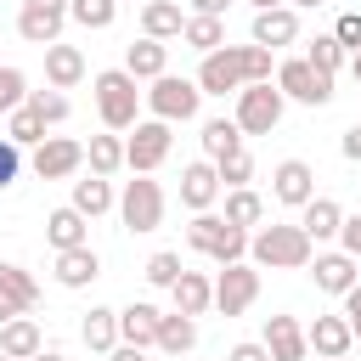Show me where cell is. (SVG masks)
I'll return each mask as SVG.
<instances>
[{
	"mask_svg": "<svg viewBox=\"0 0 361 361\" xmlns=\"http://www.w3.org/2000/svg\"><path fill=\"white\" fill-rule=\"evenodd\" d=\"M316 254V243L305 237V226H259L248 231V259L265 271H305Z\"/></svg>",
	"mask_w": 361,
	"mask_h": 361,
	"instance_id": "1",
	"label": "cell"
},
{
	"mask_svg": "<svg viewBox=\"0 0 361 361\" xmlns=\"http://www.w3.org/2000/svg\"><path fill=\"white\" fill-rule=\"evenodd\" d=\"M90 85H96V113H102L107 130H130V124L141 118V79H135V73L107 68V73H96Z\"/></svg>",
	"mask_w": 361,
	"mask_h": 361,
	"instance_id": "2",
	"label": "cell"
},
{
	"mask_svg": "<svg viewBox=\"0 0 361 361\" xmlns=\"http://www.w3.org/2000/svg\"><path fill=\"white\" fill-rule=\"evenodd\" d=\"M186 243H192L197 254H209L214 265L248 259V231H243V226H231L226 214H209V209H197V214H192V226H186Z\"/></svg>",
	"mask_w": 361,
	"mask_h": 361,
	"instance_id": "3",
	"label": "cell"
},
{
	"mask_svg": "<svg viewBox=\"0 0 361 361\" xmlns=\"http://www.w3.org/2000/svg\"><path fill=\"white\" fill-rule=\"evenodd\" d=\"M141 102L152 107V118H164V124H186V118H197V102H203V90H197V79L158 73V79H152V90H147Z\"/></svg>",
	"mask_w": 361,
	"mask_h": 361,
	"instance_id": "4",
	"label": "cell"
},
{
	"mask_svg": "<svg viewBox=\"0 0 361 361\" xmlns=\"http://www.w3.org/2000/svg\"><path fill=\"white\" fill-rule=\"evenodd\" d=\"M282 102H288V96H282L271 79H265V85H243V90H237V113H231V118H237V130H243V135H271V130L282 124Z\"/></svg>",
	"mask_w": 361,
	"mask_h": 361,
	"instance_id": "5",
	"label": "cell"
},
{
	"mask_svg": "<svg viewBox=\"0 0 361 361\" xmlns=\"http://www.w3.org/2000/svg\"><path fill=\"white\" fill-rule=\"evenodd\" d=\"M276 90L293 96V102H305V107H327L333 102V73L310 68L305 56H288V62H276Z\"/></svg>",
	"mask_w": 361,
	"mask_h": 361,
	"instance_id": "6",
	"label": "cell"
},
{
	"mask_svg": "<svg viewBox=\"0 0 361 361\" xmlns=\"http://www.w3.org/2000/svg\"><path fill=\"white\" fill-rule=\"evenodd\" d=\"M130 130H135V135H124V169L152 175V169L169 158V124H164V118H135Z\"/></svg>",
	"mask_w": 361,
	"mask_h": 361,
	"instance_id": "7",
	"label": "cell"
},
{
	"mask_svg": "<svg viewBox=\"0 0 361 361\" xmlns=\"http://www.w3.org/2000/svg\"><path fill=\"white\" fill-rule=\"evenodd\" d=\"M254 299H259V265H254V259H231V265L214 276V310H220V316H243Z\"/></svg>",
	"mask_w": 361,
	"mask_h": 361,
	"instance_id": "8",
	"label": "cell"
},
{
	"mask_svg": "<svg viewBox=\"0 0 361 361\" xmlns=\"http://www.w3.org/2000/svg\"><path fill=\"white\" fill-rule=\"evenodd\" d=\"M118 220H124L130 231H158V226H164V186L147 180V175H135V180L124 186V197H118Z\"/></svg>",
	"mask_w": 361,
	"mask_h": 361,
	"instance_id": "9",
	"label": "cell"
},
{
	"mask_svg": "<svg viewBox=\"0 0 361 361\" xmlns=\"http://www.w3.org/2000/svg\"><path fill=\"white\" fill-rule=\"evenodd\" d=\"M79 164H85V141H73V135H45L34 147V175L39 180H68Z\"/></svg>",
	"mask_w": 361,
	"mask_h": 361,
	"instance_id": "10",
	"label": "cell"
},
{
	"mask_svg": "<svg viewBox=\"0 0 361 361\" xmlns=\"http://www.w3.org/2000/svg\"><path fill=\"white\" fill-rule=\"evenodd\" d=\"M197 90H203V96H226V90H243V62H237V45H214V51H203V68H197Z\"/></svg>",
	"mask_w": 361,
	"mask_h": 361,
	"instance_id": "11",
	"label": "cell"
},
{
	"mask_svg": "<svg viewBox=\"0 0 361 361\" xmlns=\"http://www.w3.org/2000/svg\"><path fill=\"white\" fill-rule=\"evenodd\" d=\"M271 197L288 203V209H305V203L316 197V169H310L305 158H282V164L271 169Z\"/></svg>",
	"mask_w": 361,
	"mask_h": 361,
	"instance_id": "12",
	"label": "cell"
},
{
	"mask_svg": "<svg viewBox=\"0 0 361 361\" xmlns=\"http://www.w3.org/2000/svg\"><path fill=\"white\" fill-rule=\"evenodd\" d=\"M62 23H68V6H39V0H23V11H17V34L28 39V45H56L62 39Z\"/></svg>",
	"mask_w": 361,
	"mask_h": 361,
	"instance_id": "13",
	"label": "cell"
},
{
	"mask_svg": "<svg viewBox=\"0 0 361 361\" xmlns=\"http://www.w3.org/2000/svg\"><path fill=\"white\" fill-rule=\"evenodd\" d=\"M310 276H316L322 293H350V288L361 282V259L344 254V248H333V254H310Z\"/></svg>",
	"mask_w": 361,
	"mask_h": 361,
	"instance_id": "14",
	"label": "cell"
},
{
	"mask_svg": "<svg viewBox=\"0 0 361 361\" xmlns=\"http://www.w3.org/2000/svg\"><path fill=\"white\" fill-rule=\"evenodd\" d=\"M39 305V282L23 271V265H0V327L11 316H28Z\"/></svg>",
	"mask_w": 361,
	"mask_h": 361,
	"instance_id": "15",
	"label": "cell"
},
{
	"mask_svg": "<svg viewBox=\"0 0 361 361\" xmlns=\"http://www.w3.org/2000/svg\"><path fill=\"white\" fill-rule=\"evenodd\" d=\"M299 39V11L293 6H271V11H254V45L265 51H282Z\"/></svg>",
	"mask_w": 361,
	"mask_h": 361,
	"instance_id": "16",
	"label": "cell"
},
{
	"mask_svg": "<svg viewBox=\"0 0 361 361\" xmlns=\"http://www.w3.org/2000/svg\"><path fill=\"white\" fill-rule=\"evenodd\" d=\"M259 344L271 350V361H305V355H310L305 327H299L293 316H265V338H259Z\"/></svg>",
	"mask_w": 361,
	"mask_h": 361,
	"instance_id": "17",
	"label": "cell"
},
{
	"mask_svg": "<svg viewBox=\"0 0 361 361\" xmlns=\"http://www.w3.org/2000/svg\"><path fill=\"white\" fill-rule=\"evenodd\" d=\"M51 276H56L62 288H90V282L102 276V259H96V248H90V243H79V248H62V254H56Z\"/></svg>",
	"mask_w": 361,
	"mask_h": 361,
	"instance_id": "18",
	"label": "cell"
},
{
	"mask_svg": "<svg viewBox=\"0 0 361 361\" xmlns=\"http://www.w3.org/2000/svg\"><path fill=\"white\" fill-rule=\"evenodd\" d=\"M220 197V175H214V158H203V164H186L180 169V203L197 214V209H209Z\"/></svg>",
	"mask_w": 361,
	"mask_h": 361,
	"instance_id": "19",
	"label": "cell"
},
{
	"mask_svg": "<svg viewBox=\"0 0 361 361\" xmlns=\"http://www.w3.org/2000/svg\"><path fill=\"white\" fill-rule=\"evenodd\" d=\"M158 305H147V299H135V305H124L118 310V344H141V350H152V338H158Z\"/></svg>",
	"mask_w": 361,
	"mask_h": 361,
	"instance_id": "20",
	"label": "cell"
},
{
	"mask_svg": "<svg viewBox=\"0 0 361 361\" xmlns=\"http://www.w3.org/2000/svg\"><path fill=\"white\" fill-rule=\"evenodd\" d=\"M305 344L327 361V355H350V344H355V333H350V322L344 316H316L310 327H305Z\"/></svg>",
	"mask_w": 361,
	"mask_h": 361,
	"instance_id": "21",
	"label": "cell"
},
{
	"mask_svg": "<svg viewBox=\"0 0 361 361\" xmlns=\"http://www.w3.org/2000/svg\"><path fill=\"white\" fill-rule=\"evenodd\" d=\"M45 79H51V90H73L79 79H85V51L79 45H45Z\"/></svg>",
	"mask_w": 361,
	"mask_h": 361,
	"instance_id": "22",
	"label": "cell"
},
{
	"mask_svg": "<svg viewBox=\"0 0 361 361\" xmlns=\"http://www.w3.org/2000/svg\"><path fill=\"white\" fill-rule=\"evenodd\" d=\"M169 299H175L180 316H203V310L214 305V282H209L203 271H180V276L169 282Z\"/></svg>",
	"mask_w": 361,
	"mask_h": 361,
	"instance_id": "23",
	"label": "cell"
},
{
	"mask_svg": "<svg viewBox=\"0 0 361 361\" xmlns=\"http://www.w3.org/2000/svg\"><path fill=\"white\" fill-rule=\"evenodd\" d=\"M180 28H186V11L175 0H147L141 6V34L147 39H180Z\"/></svg>",
	"mask_w": 361,
	"mask_h": 361,
	"instance_id": "24",
	"label": "cell"
},
{
	"mask_svg": "<svg viewBox=\"0 0 361 361\" xmlns=\"http://www.w3.org/2000/svg\"><path fill=\"white\" fill-rule=\"evenodd\" d=\"M124 73H135V79H158V73H169V45L141 34V39L124 51Z\"/></svg>",
	"mask_w": 361,
	"mask_h": 361,
	"instance_id": "25",
	"label": "cell"
},
{
	"mask_svg": "<svg viewBox=\"0 0 361 361\" xmlns=\"http://www.w3.org/2000/svg\"><path fill=\"white\" fill-rule=\"evenodd\" d=\"M45 243L62 254V248H79V243H90V220L68 203V209H56L51 220H45Z\"/></svg>",
	"mask_w": 361,
	"mask_h": 361,
	"instance_id": "26",
	"label": "cell"
},
{
	"mask_svg": "<svg viewBox=\"0 0 361 361\" xmlns=\"http://www.w3.org/2000/svg\"><path fill=\"white\" fill-rule=\"evenodd\" d=\"M164 355H186L197 344V316H180V310H164L158 316V338H152Z\"/></svg>",
	"mask_w": 361,
	"mask_h": 361,
	"instance_id": "27",
	"label": "cell"
},
{
	"mask_svg": "<svg viewBox=\"0 0 361 361\" xmlns=\"http://www.w3.org/2000/svg\"><path fill=\"white\" fill-rule=\"evenodd\" d=\"M338 220H344V209H338L333 197H310V203H305V214H299V226H305V237H310V243L338 237Z\"/></svg>",
	"mask_w": 361,
	"mask_h": 361,
	"instance_id": "28",
	"label": "cell"
},
{
	"mask_svg": "<svg viewBox=\"0 0 361 361\" xmlns=\"http://www.w3.org/2000/svg\"><path fill=\"white\" fill-rule=\"evenodd\" d=\"M34 350H45V338H39V327H34L28 316H11V322L0 327V355H11V361H28Z\"/></svg>",
	"mask_w": 361,
	"mask_h": 361,
	"instance_id": "29",
	"label": "cell"
},
{
	"mask_svg": "<svg viewBox=\"0 0 361 361\" xmlns=\"http://www.w3.org/2000/svg\"><path fill=\"white\" fill-rule=\"evenodd\" d=\"M85 164H90V175H118V169H124V135H118V130H107V135H90V147H85Z\"/></svg>",
	"mask_w": 361,
	"mask_h": 361,
	"instance_id": "30",
	"label": "cell"
},
{
	"mask_svg": "<svg viewBox=\"0 0 361 361\" xmlns=\"http://www.w3.org/2000/svg\"><path fill=\"white\" fill-rule=\"evenodd\" d=\"M73 209H79L85 220H96V214H107V209H113V180H107V175H90V180H73Z\"/></svg>",
	"mask_w": 361,
	"mask_h": 361,
	"instance_id": "31",
	"label": "cell"
},
{
	"mask_svg": "<svg viewBox=\"0 0 361 361\" xmlns=\"http://www.w3.org/2000/svg\"><path fill=\"white\" fill-rule=\"evenodd\" d=\"M226 220L243 226V231H254V226L265 220V197L248 192V186H231V192H226Z\"/></svg>",
	"mask_w": 361,
	"mask_h": 361,
	"instance_id": "32",
	"label": "cell"
},
{
	"mask_svg": "<svg viewBox=\"0 0 361 361\" xmlns=\"http://www.w3.org/2000/svg\"><path fill=\"white\" fill-rule=\"evenodd\" d=\"M85 344L90 350H113L118 344V310H107V305H90V316H85Z\"/></svg>",
	"mask_w": 361,
	"mask_h": 361,
	"instance_id": "33",
	"label": "cell"
},
{
	"mask_svg": "<svg viewBox=\"0 0 361 361\" xmlns=\"http://www.w3.org/2000/svg\"><path fill=\"white\" fill-rule=\"evenodd\" d=\"M6 135H11L17 147H39V141H45V118L23 102V107H11V113H6Z\"/></svg>",
	"mask_w": 361,
	"mask_h": 361,
	"instance_id": "34",
	"label": "cell"
},
{
	"mask_svg": "<svg viewBox=\"0 0 361 361\" xmlns=\"http://www.w3.org/2000/svg\"><path fill=\"white\" fill-rule=\"evenodd\" d=\"M180 39H186L192 51H214V45H226V28H220V17L192 11V17H186V28H180Z\"/></svg>",
	"mask_w": 361,
	"mask_h": 361,
	"instance_id": "35",
	"label": "cell"
},
{
	"mask_svg": "<svg viewBox=\"0 0 361 361\" xmlns=\"http://www.w3.org/2000/svg\"><path fill=\"white\" fill-rule=\"evenodd\" d=\"M237 147H243L237 118H209V124H203V152H209V158H226V152H237Z\"/></svg>",
	"mask_w": 361,
	"mask_h": 361,
	"instance_id": "36",
	"label": "cell"
},
{
	"mask_svg": "<svg viewBox=\"0 0 361 361\" xmlns=\"http://www.w3.org/2000/svg\"><path fill=\"white\" fill-rule=\"evenodd\" d=\"M118 17V0H68V23L79 28H113Z\"/></svg>",
	"mask_w": 361,
	"mask_h": 361,
	"instance_id": "37",
	"label": "cell"
},
{
	"mask_svg": "<svg viewBox=\"0 0 361 361\" xmlns=\"http://www.w3.org/2000/svg\"><path fill=\"white\" fill-rule=\"evenodd\" d=\"M344 56H350V51H344L333 34H316V39H310V51H305V62H310V68H322V73H338V68H344Z\"/></svg>",
	"mask_w": 361,
	"mask_h": 361,
	"instance_id": "38",
	"label": "cell"
},
{
	"mask_svg": "<svg viewBox=\"0 0 361 361\" xmlns=\"http://www.w3.org/2000/svg\"><path fill=\"white\" fill-rule=\"evenodd\" d=\"M271 56H276V51H265V45H237L243 85H265V79H271Z\"/></svg>",
	"mask_w": 361,
	"mask_h": 361,
	"instance_id": "39",
	"label": "cell"
},
{
	"mask_svg": "<svg viewBox=\"0 0 361 361\" xmlns=\"http://www.w3.org/2000/svg\"><path fill=\"white\" fill-rule=\"evenodd\" d=\"M214 175H220V186H248V180H254V158L237 147V152L214 158Z\"/></svg>",
	"mask_w": 361,
	"mask_h": 361,
	"instance_id": "40",
	"label": "cell"
},
{
	"mask_svg": "<svg viewBox=\"0 0 361 361\" xmlns=\"http://www.w3.org/2000/svg\"><path fill=\"white\" fill-rule=\"evenodd\" d=\"M141 276H147L152 288H169V282L180 276V254H175V248H158V254L147 259V271H141Z\"/></svg>",
	"mask_w": 361,
	"mask_h": 361,
	"instance_id": "41",
	"label": "cell"
},
{
	"mask_svg": "<svg viewBox=\"0 0 361 361\" xmlns=\"http://www.w3.org/2000/svg\"><path fill=\"white\" fill-rule=\"evenodd\" d=\"M23 102H28V73L23 68H0V113H11Z\"/></svg>",
	"mask_w": 361,
	"mask_h": 361,
	"instance_id": "42",
	"label": "cell"
},
{
	"mask_svg": "<svg viewBox=\"0 0 361 361\" xmlns=\"http://www.w3.org/2000/svg\"><path fill=\"white\" fill-rule=\"evenodd\" d=\"M28 107H34L45 124H62V118H68V96H62V90H28Z\"/></svg>",
	"mask_w": 361,
	"mask_h": 361,
	"instance_id": "43",
	"label": "cell"
},
{
	"mask_svg": "<svg viewBox=\"0 0 361 361\" xmlns=\"http://www.w3.org/2000/svg\"><path fill=\"white\" fill-rule=\"evenodd\" d=\"M17 169H23V147H17L11 135H0V192L17 180Z\"/></svg>",
	"mask_w": 361,
	"mask_h": 361,
	"instance_id": "44",
	"label": "cell"
},
{
	"mask_svg": "<svg viewBox=\"0 0 361 361\" xmlns=\"http://www.w3.org/2000/svg\"><path fill=\"white\" fill-rule=\"evenodd\" d=\"M333 39H338L344 51H361V11H344V17L333 23Z\"/></svg>",
	"mask_w": 361,
	"mask_h": 361,
	"instance_id": "45",
	"label": "cell"
},
{
	"mask_svg": "<svg viewBox=\"0 0 361 361\" xmlns=\"http://www.w3.org/2000/svg\"><path fill=\"white\" fill-rule=\"evenodd\" d=\"M338 248L361 259V214H350V220H338Z\"/></svg>",
	"mask_w": 361,
	"mask_h": 361,
	"instance_id": "46",
	"label": "cell"
},
{
	"mask_svg": "<svg viewBox=\"0 0 361 361\" xmlns=\"http://www.w3.org/2000/svg\"><path fill=\"white\" fill-rule=\"evenodd\" d=\"M344 322H350V333L361 338V282H355V288L344 293Z\"/></svg>",
	"mask_w": 361,
	"mask_h": 361,
	"instance_id": "47",
	"label": "cell"
},
{
	"mask_svg": "<svg viewBox=\"0 0 361 361\" xmlns=\"http://www.w3.org/2000/svg\"><path fill=\"white\" fill-rule=\"evenodd\" d=\"M226 361H271V350H265V344H231Z\"/></svg>",
	"mask_w": 361,
	"mask_h": 361,
	"instance_id": "48",
	"label": "cell"
},
{
	"mask_svg": "<svg viewBox=\"0 0 361 361\" xmlns=\"http://www.w3.org/2000/svg\"><path fill=\"white\" fill-rule=\"evenodd\" d=\"M338 147H344V158H350V164H361V124H355V130H350Z\"/></svg>",
	"mask_w": 361,
	"mask_h": 361,
	"instance_id": "49",
	"label": "cell"
},
{
	"mask_svg": "<svg viewBox=\"0 0 361 361\" xmlns=\"http://www.w3.org/2000/svg\"><path fill=\"white\" fill-rule=\"evenodd\" d=\"M113 361H147L141 344H113Z\"/></svg>",
	"mask_w": 361,
	"mask_h": 361,
	"instance_id": "50",
	"label": "cell"
},
{
	"mask_svg": "<svg viewBox=\"0 0 361 361\" xmlns=\"http://www.w3.org/2000/svg\"><path fill=\"white\" fill-rule=\"evenodd\" d=\"M192 6H197V11H203V17H220V11H226V6H231V0H192Z\"/></svg>",
	"mask_w": 361,
	"mask_h": 361,
	"instance_id": "51",
	"label": "cell"
},
{
	"mask_svg": "<svg viewBox=\"0 0 361 361\" xmlns=\"http://www.w3.org/2000/svg\"><path fill=\"white\" fill-rule=\"evenodd\" d=\"M28 361H68V355H56V350H34Z\"/></svg>",
	"mask_w": 361,
	"mask_h": 361,
	"instance_id": "52",
	"label": "cell"
},
{
	"mask_svg": "<svg viewBox=\"0 0 361 361\" xmlns=\"http://www.w3.org/2000/svg\"><path fill=\"white\" fill-rule=\"evenodd\" d=\"M350 73H355V85H361V51H350Z\"/></svg>",
	"mask_w": 361,
	"mask_h": 361,
	"instance_id": "53",
	"label": "cell"
},
{
	"mask_svg": "<svg viewBox=\"0 0 361 361\" xmlns=\"http://www.w3.org/2000/svg\"><path fill=\"white\" fill-rule=\"evenodd\" d=\"M248 6H254V11H271V6H282V0H248Z\"/></svg>",
	"mask_w": 361,
	"mask_h": 361,
	"instance_id": "54",
	"label": "cell"
},
{
	"mask_svg": "<svg viewBox=\"0 0 361 361\" xmlns=\"http://www.w3.org/2000/svg\"><path fill=\"white\" fill-rule=\"evenodd\" d=\"M39 6H68V0H39Z\"/></svg>",
	"mask_w": 361,
	"mask_h": 361,
	"instance_id": "55",
	"label": "cell"
},
{
	"mask_svg": "<svg viewBox=\"0 0 361 361\" xmlns=\"http://www.w3.org/2000/svg\"><path fill=\"white\" fill-rule=\"evenodd\" d=\"M293 6H322V0H293Z\"/></svg>",
	"mask_w": 361,
	"mask_h": 361,
	"instance_id": "56",
	"label": "cell"
},
{
	"mask_svg": "<svg viewBox=\"0 0 361 361\" xmlns=\"http://www.w3.org/2000/svg\"><path fill=\"white\" fill-rule=\"evenodd\" d=\"M327 361H350V355H327Z\"/></svg>",
	"mask_w": 361,
	"mask_h": 361,
	"instance_id": "57",
	"label": "cell"
},
{
	"mask_svg": "<svg viewBox=\"0 0 361 361\" xmlns=\"http://www.w3.org/2000/svg\"><path fill=\"white\" fill-rule=\"evenodd\" d=\"M0 361H11V355H0Z\"/></svg>",
	"mask_w": 361,
	"mask_h": 361,
	"instance_id": "58",
	"label": "cell"
}]
</instances>
